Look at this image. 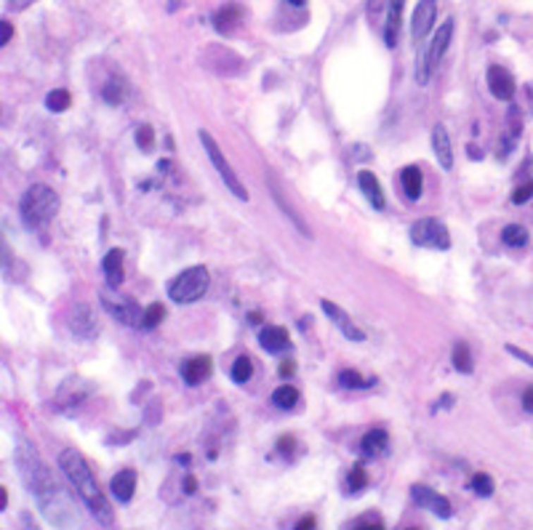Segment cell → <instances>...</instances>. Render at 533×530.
Masks as SVG:
<instances>
[{
	"instance_id": "cell-17",
	"label": "cell",
	"mask_w": 533,
	"mask_h": 530,
	"mask_svg": "<svg viewBox=\"0 0 533 530\" xmlns=\"http://www.w3.org/2000/svg\"><path fill=\"white\" fill-rule=\"evenodd\" d=\"M360 453H363L365 458H381L389 453V434L387 429H381V426H374L371 432L363 434V440H360Z\"/></svg>"
},
{
	"instance_id": "cell-46",
	"label": "cell",
	"mask_w": 533,
	"mask_h": 530,
	"mask_svg": "<svg viewBox=\"0 0 533 530\" xmlns=\"http://www.w3.org/2000/svg\"><path fill=\"white\" fill-rule=\"evenodd\" d=\"M8 506V493H6V488H0V509H6Z\"/></svg>"
},
{
	"instance_id": "cell-45",
	"label": "cell",
	"mask_w": 533,
	"mask_h": 530,
	"mask_svg": "<svg viewBox=\"0 0 533 530\" xmlns=\"http://www.w3.org/2000/svg\"><path fill=\"white\" fill-rule=\"evenodd\" d=\"M437 405H440V408H451V405H453V395H443Z\"/></svg>"
},
{
	"instance_id": "cell-9",
	"label": "cell",
	"mask_w": 533,
	"mask_h": 530,
	"mask_svg": "<svg viewBox=\"0 0 533 530\" xmlns=\"http://www.w3.org/2000/svg\"><path fill=\"white\" fill-rule=\"evenodd\" d=\"M485 83H488V91H491L498 101H512L515 94H517L515 78H512V73H509L507 67H501V64H491V67H488Z\"/></svg>"
},
{
	"instance_id": "cell-36",
	"label": "cell",
	"mask_w": 533,
	"mask_h": 530,
	"mask_svg": "<svg viewBox=\"0 0 533 530\" xmlns=\"http://www.w3.org/2000/svg\"><path fill=\"white\" fill-rule=\"evenodd\" d=\"M350 528H365V525H376V528H384V519L379 517L376 512H365L363 517L352 519V522H347Z\"/></svg>"
},
{
	"instance_id": "cell-40",
	"label": "cell",
	"mask_w": 533,
	"mask_h": 530,
	"mask_svg": "<svg viewBox=\"0 0 533 530\" xmlns=\"http://www.w3.org/2000/svg\"><path fill=\"white\" fill-rule=\"evenodd\" d=\"M293 445H296V440H293V437H280V440H278V453H283V456H291Z\"/></svg>"
},
{
	"instance_id": "cell-41",
	"label": "cell",
	"mask_w": 533,
	"mask_h": 530,
	"mask_svg": "<svg viewBox=\"0 0 533 530\" xmlns=\"http://www.w3.org/2000/svg\"><path fill=\"white\" fill-rule=\"evenodd\" d=\"M133 437H136V432H125V434H109V437H107V445H115V443H118V445H121V443H128V440H133Z\"/></svg>"
},
{
	"instance_id": "cell-8",
	"label": "cell",
	"mask_w": 533,
	"mask_h": 530,
	"mask_svg": "<svg viewBox=\"0 0 533 530\" xmlns=\"http://www.w3.org/2000/svg\"><path fill=\"white\" fill-rule=\"evenodd\" d=\"M102 307L107 309V314H112L118 323L128 328H142V317L145 312L136 307L133 299L128 296H109V293H102Z\"/></svg>"
},
{
	"instance_id": "cell-50",
	"label": "cell",
	"mask_w": 533,
	"mask_h": 530,
	"mask_svg": "<svg viewBox=\"0 0 533 530\" xmlns=\"http://www.w3.org/2000/svg\"><path fill=\"white\" fill-rule=\"evenodd\" d=\"M176 461H179V464H184V467H187V464H190V456H187V453H184V456H176Z\"/></svg>"
},
{
	"instance_id": "cell-12",
	"label": "cell",
	"mask_w": 533,
	"mask_h": 530,
	"mask_svg": "<svg viewBox=\"0 0 533 530\" xmlns=\"http://www.w3.org/2000/svg\"><path fill=\"white\" fill-rule=\"evenodd\" d=\"M411 498L416 501V506L432 509L437 517L448 519L451 514H453V509H451L448 498H446V495H440L437 491H432V488H427V485H413V488H411Z\"/></svg>"
},
{
	"instance_id": "cell-31",
	"label": "cell",
	"mask_w": 533,
	"mask_h": 530,
	"mask_svg": "<svg viewBox=\"0 0 533 530\" xmlns=\"http://www.w3.org/2000/svg\"><path fill=\"white\" fill-rule=\"evenodd\" d=\"M376 378H363V376L357 374V371H339V386L341 389H368V386H374Z\"/></svg>"
},
{
	"instance_id": "cell-43",
	"label": "cell",
	"mask_w": 533,
	"mask_h": 530,
	"mask_svg": "<svg viewBox=\"0 0 533 530\" xmlns=\"http://www.w3.org/2000/svg\"><path fill=\"white\" fill-rule=\"evenodd\" d=\"M293 371H296V368H293V362H288V360L280 365V376H283V378H288V376H293Z\"/></svg>"
},
{
	"instance_id": "cell-26",
	"label": "cell",
	"mask_w": 533,
	"mask_h": 530,
	"mask_svg": "<svg viewBox=\"0 0 533 530\" xmlns=\"http://www.w3.org/2000/svg\"><path fill=\"white\" fill-rule=\"evenodd\" d=\"M451 362L459 374L470 376L474 371V360H472V352L467 347V341H456L453 344V352H451Z\"/></svg>"
},
{
	"instance_id": "cell-51",
	"label": "cell",
	"mask_w": 533,
	"mask_h": 530,
	"mask_svg": "<svg viewBox=\"0 0 533 530\" xmlns=\"http://www.w3.org/2000/svg\"><path fill=\"white\" fill-rule=\"evenodd\" d=\"M176 8H179V0H171V3H169V11H176Z\"/></svg>"
},
{
	"instance_id": "cell-28",
	"label": "cell",
	"mask_w": 533,
	"mask_h": 530,
	"mask_svg": "<svg viewBox=\"0 0 533 530\" xmlns=\"http://www.w3.org/2000/svg\"><path fill=\"white\" fill-rule=\"evenodd\" d=\"M251 376H254V360H251L248 355H240L238 360L232 362L230 378L235 381V384H248V381H251Z\"/></svg>"
},
{
	"instance_id": "cell-21",
	"label": "cell",
	"mask_w": 533,
	"mask_h": 530,
	"mask_svg": "<svg viewBox=\"0 0 533 530\" xmlns=\"http://www.w3.org/2000/svg\"><path fill=\"white\" fill-rule=\"evenodd\" d=\"M357 187H360V192L365 195V200L374 205L376 211H384L387 200H384L381 184H379V179L374 176V171H360V173H357Z\"/></svg>"
},
{
	"instance_id": "cell-34",
	"label": "cell",
	"mask_w": 533,
	"mask_h": 530,
	"mask_svg": "<svg viewBox=\"0 0 533 530\" xmlns=\"http://www.w3.org/2000/svg\"><path fill=\"white\" fill-rule=\"evenodd\" d=\"M531 197H533V179H528V181H522V184L515 187V192H512V205H525Z\"/></svg>"
},
{
	"instance_id": "cell-35",
	"label": "cell",
	"mask_w": 533,
	"mask_h": 530,
	"mask_svg": "<svg viewBox=\"0 0 533 530\" xmlns=\"http://www.w3.org/2000/svg\"><path fill=\"white\" fill-rule=\"evenodd\" d=\"M136 144H139V149H145V152L152 149V144H155V131H152V125H139V128H136Z\"/></svg>"
},
{
	"instance_id": "cell-30",
	"label": "cell",
	"mask_w": 533,
	"mask_h": 530,
	"mask_svg": "<svg viewBox=\"0 0 533 530\" xmlns=\"http://www.w3.org/2000/svg\"><path fill=\"white\" fill-rule=\"evenodd\" d=\"M470 491H474V493L480 495V498H491V495H494V491H496V482H494V477H491V474H485V472H477V474H472V480H470Z\"/></svg>"
},
{
	"instance_id": "cell-48",
	"label": "cell",
	"mask_w": 533,
	"mask_h": 530,
	"mask_svg": "<svg viewBox=\"0 0 533 530\" xmlns=\"http://www.w3.org/2000/svg\"><path fill=\"white\" fill-rule=\"evenodd\" d=\"M467 149H470V157H472V160H477V157H483V152H477V147L470 144Z\"/></svg>"
},
{
	"instance_id": "cell-39",
	"label": "cell",
	"mask_w": 533,
	"mask_h": 530,
	"mask_svg": "<svg viewBox=\"0 0 533 530\" xmlns=\"http://www.w3.org/2000/svg\"><path fill=\"white\" fill-rule=\"evenodd\" d=\"M13 37V27L8 19H0V46H8Z\"/></svg>"
},
{
	"instance_id": "cell-37",
	"label": "cell",
	"mask_w": 533,
	"mask_h": 530,
	"mask_svg": "<svg viewBox=\"0 0 533 530\" xmlns=\"http://www.w3.org/2000/svg\"><path fill=\"white\" fill-rule=\"evenodd\" d=\"M507 352L512 355V357H517L520 362H525L528 368H533V355H531V352L520 350V347H515V344H507Z\"/></svg>"
},
{
	"instance_id": "cell-23",
	"label": "cell",
	"mask_w": 533,
	"mask_h": 530,
	"mask_svg": "<svg viewBox=\"0 0 533 530\" xmlns=\"http://www.w3.org/2000/svg\"><path fill=\"white\" fill-rule=\"evenodd\" d=\"M102 272L107 278L109 288H118L123 283V251L121 248H112V251L104 253L102 259Z\"/></svg>"
},
{
	"instance_id": "cell-49",
	"label": "cell",
	"mask_w": 533,
	"mask_h": 530,
	"mask_svg": "<svg viewBox=\"0 0 533 530\" xmlns=\"http://www.w3.org/2000/svg\"><path fill=\"white\" fill-rule=\"evenodd\" d=\"M288 6H293V8H304V6H307V0H288Z\"/></svg>"
},
{
	"instance_id": "cell-47",
	"label": "cell",
	"mask_w": 533,
	"mask_h": 530,
	"mask_svg": "<svg viewBox=\"0 0 533 530\" xmlns=\"http://www.w3.org/2000/svg\"><path fill=\"white\" fill-rule=\"evenodd\" d=\"M248 323H251V326H259V323H262V314L251 312V314H248Z\"/></svg>"
},
{
	"instance_id": "cell-10",
	"label": "cell",
	"mask_w": 533,
	"mask_h": 530,
	"mask_svg": "<svg viewBox=\"0 0 533 530\" xmlns=\"http://www.w3.org/2000/svg\"><path fill=\"white\" fill-rule=\"evenodd\" d=\"M437 19V0H419L416 3V11L411 16V35L413 40H424Z\"/></svg>"
},
{
	"instance_id": "cell-18",
	"label": "cell",
	"mask_w": 533,
	"mask_h": 530,
	"mask_svg": "<svg viewBox=\"0 0 533 530\" xmlns=\"http://www.w3.org/2000/svg\"><path fill=\"white\" fill-rule=\"evenodd\" d=\"M403 8L405 0H389L387 3V25H384V46L395 49L400 40V25H403Z\"/></svg>"
},
{
	"instance_id": "cell-22",
	"label": "cell",
	"mask_w": 533,
	"mask_h": 530,
	"mask_svg": "<svg viewBox=\"0 0 533 530\" xmlns=\"http://www.w3.org/2000/svg\"><path fill=\"white\" fill-rule=\"evenodd\" d=\"M400 187L408 200H419L422 197V190H424V176H422V168L419 166H405L400 171Z\"/></svg>"
},
{
	"instance_id": "cell-38",
	"label": "cell",
	"mask_w": 533,
	"mask_h": 530,
	"mask_svg": "<svg viewBox=\"0 0 533 530\" xmlns=\"http://www.w3.org/2000/svg\"><path fill=\"white\" fill-rule=\"evenodd\" d=\"M520 405H522V410H525L528 416H533V384H528L525 389H522Z\"/></svg>"
},
{
	"instance_id": "cell-4",
	"label": "cell",
	"mask_w": 533,
	"mask_h": 530,
	"mask_svg": "<svg viewBox=\"0 0 533 530\" xmlns=\"http://www.w3.org/2000/svg\"><path fill=\"white\" fill-rule=\"evenodd\" d=\"M208 285H211V278L206 266H187L169 283V299L176 304H195L197 299H203Z\"/></svg>"
},
{
	"instance_id": "cell-29",
	"label": "cell",
	"mask_w": 533,
	"mask_h": 530,
	"mask_svg": "<svg viewBox=\"0 0 533 530\" xmlns=\"http://www.w3.org/2000/svg\"><path fill=\"white\" fill-rule=\"evenodd\" d=\"M347 488H350L352 495H360L368 488V472H365L363 464H355L347 474Z\"/></svg>"
},
{
	"instance_id": "cell-24",
	"label": "cell",
	"mask_w": 533,
	"mask_h": 530,
	"mask_svg": "<svg viewBox=\"0 0 533 530\" xmlns=\"http://www.w3.org/2000/svg\"><path fill=\"white\" fill-rule=\"evenodd\" d=\"M501 242L507 245L509 251H522V248H528L531 235H528V229L522 227V224H507V227L501 229Z\"/></svg>"
},
{
	"instance_id": "cell-19",
	"label": "cell",
	"mask_w": 533,
	"mask_h": 530,
	"mask_svg": "<svg viewBox=\"0 0 533 530\" xmlns=\"http://www.w3.org/2000/svg\"><path fill=\"white\" fill-rule=\"evenodd\" d=\"M109 491H112V498H115L118 504H128L133 498V491H136V472L121 469L109 480Z\"/></svg>"
},
{
	"instance_id": "cell-42",
	"label": "cell",
	"mask_w": 533,
	"mask_h": 530,
	"mask_svg": "<svg viewBox=\"0 0 533 530\" xmlns=\"http://www.w3.org/2000/svg\"><path fill=\"white\" fill-rule=\"evenodd\" d=\"M195 491H197V480H195L192 474H187V477H184V493L192 495Z\"/></svg>"
},
{
	"instance_id": "cell-13",
	"label": "cell",
	"mask_w": 533,
	"mask_h": 530,
	"mask_svg": "<svg viewBox=\"0 0 533 530\" xmlns=\"http://www.w3.org/2000/svg\"><path fill=\"white\" fill-rule=\"evenodd\" d=\"M211 357L208 355H195V357H187V360L179 365V374H182V381L187 386H200L211 376Z\"/></svg>"
},
{
	"instance_id": "cell-11",
	"label": "cell",
	"mask_w": 533,
	"mask_h": 530,
	"mask_svg": "<svg viewBox=\"0 0 533 530\" xmlns=\"http://www.w3.org/2000/svg\"><path fill=\"white\" fill-rule=\"evenodd\" d=\"M320 309H323V312H326L328 317H331V323L339 328L341 336H344V338H350V341H355V344H360V341H365V333H363V331H360L357 326H355V320H352L350 314L344 312L341 307H336L333 302H328V299H323V302H320Z\"/></svg>"
},
{
	"instance_id": "cell-27",
	"label": "cell",
	"mask_w": 533,
	"mask_h": 530,
	"mask_svg": "<svg viewBox=\"0 0 533 530\" xmlns=\"http://www.w3.org/2000/svg\"><path fill=\"white\" fill-rule=\"evenodd\" d=\"M296 402H299V389H296V386L283 384L272 392V405H275V408L291 410V408H296Z\"/></svg>"
},
{
	"instance_id": "cell-14",
	"label": "cell",
	"mask_w": 533,
	"mask_h": 530,
	"mask_svg": "<svg viewBox=\"0 0 533 530\" xmlns=\"http://www.w3.org/2000/svg\"><path fill=\"white\" fill-rule=\"evenodd\" d=\"M70 331H73L80 341H91V338L99 333L97 320H94V312H91L88 304H75L73 317H70Z\"/></svg>"
},
{
	"instance_id": "cell-7",
	"label": "cell",
	"mask_w": 533,
	"mask_h": 530,
	"mask_svg": "<svg viewBox=\"0 0 533 530\" xmlns=\"http://www.w3.org/2000/svg\"><path fill=\"white\" fill-rule=\"evenodd\" d=\"M411 242L419 248H432V251H448L451 248V232L448 227L435 216L419 218L411 227Z\"/></svg>"
},
{
	"instance_id": "cell-3",
	"label": "cell",
	"mask_w": 533,
	"mask_h": 530,
	"mask_svg": "<svg viewBox=\"0 0 533 530\" xmlns=\"http://www.w3.org/2000/svg\"><path fill=\"white\" fill-rule=\"evenodd\" d=\"M59 195L51 190L49 184H32L19 203V214L27 229H43L51 218L59 214Z\"/></svg>"
},
{
	"instance_id": "cell-5",
	"label": "cell",
	"mask_w": 533,
	"mask_h": 530,
	"mask_svg": "<svg viewBox=\"0 0 533 530\" xmlns=\"http://www.w3.org/2000/svg\"><path fill=\"white\" fill-rule=\"evenodd\" d=\"M451 37H453V19H446L443 25L437 27V32H435V37H432V43H429V49H427L424 54L416 59V83H419V85L429 83L432 70L440 64L443 54L448 51Z\"/></svg>"
},
{
	"instance_id": "cell-25",
	"label": "cell",
	"mask_w": 533,
	"mask_h": 530,
	"mask_svg": "<svg viewBox=\"0 0 533 530\" xmlns=\"http://www.w3.org/2000/svg\"><path fill=\"white\" fill-rule=\"evenodd\" d=\"M125 97H128V83L123 80V78H109L107 83L102 85V99L107 101V104H123L125 101Z\"/></svg>"
},
{
	"instance_id": "cell-15",
	"label": "cell",
	"mask_w": 533,
	"mask_h": 530,
	"mask_svg": "<svg viewBox=\"0 0 533 530\" xmlns=\"http://www.w3.org/2000/svg\"><path fill=\"white\" fill-rule=\"evenodd\" d=\"M211 22H214V30L219 35H232L243 22V6L240 3H224L221 8L214 11Z\"/></svg>"
},
{
	"instance_id": "cell-6",
	"label": "cell",
	"mask_w": 533,
	"mask_h": 530,
	"mask_svg": "<svg viewBox=\"0 0 533 530\" xmlns=\"http://www.w3.org/2000/svg\"><path fill=\"white\" fill-rule=\"evenodd\" d=\"M197 139H200V144H203V149H206V155H208V160L214 163V168H216V173H219V179L224 181V187L230 190L238 200H248V192H245V187H243V181L238 179V173L232 171V166H230V160L224 157V152L219 149V144L214 142V136L208 131H200L197 133Z\"/></svg>"
},
{
	"instance_id": "cell-20",
	"label": "cell",
	"mask_w": 533,
	"mask_h": 530,
	"mask_svg": "<svg viewBox=\"0 0 533 530\" xmlns=\"http://www.w3.org/2000/svg\"><path fill=\"white\" fill-rule=\"evenodd\" d=\"M432 152H435L440 168L443 171L453 168V147H451V136L443 125H435V128H432Z\"/></svg>"
},
{
	"instance_id": "cell-32",
	"label": "cell",
	"mask_w": 533,
	"mask_h": 530,
	"mask_svg": "<svg viewBox=\"0 0 533 530\" xmlns=\"http://www.w3.org/2000/svg\"><path fill=\"white\" fill-rule=\"evenodd\" d=\"M73 104V97L67 88H54L49 97H46V107L49 112H64V109Z\"/></svg>"
},
{
	"instance_id": "cell-16",
	"label": "cell",
	"mask_w": 533,
	"mask_h": 530,
	"mask_svg": "<svg viewBox=\"0 0 533 530\" xmlns=\"http://www.w3.org/2000/svg\"><path fill=\"white\" fill-rule=\"evenodd\" d=\"M259 344L262 350L269 352V355H283V352L291 350V338H288V331L283 326H264L259 331Z\"/></svg>"
},
{
	"instance_id": "cell-33",
	"label": "cell",
	"mask_w": 533,
	"mask_h": 530,
	"mask_svg": "<svg viewBox=\"0 0 533 530\" xmlns=\"http://www.w3.org/2000/svg\"><path fill=\"white\" fill-rule=\"evenodd\" d=\"M163 317H166V307H163L160 302L149 304V307L145 309V317H142V328H145V331H152V328L160 326Z\"/></svg>"
},
{
	"instance_id": "cell-1",
	"label": "cell",
	"mask_w": 533,
	"mask_h": 530,
	"mask_svg": "<svg viewBox=\"0 0 533 530\" xmlns=\"http://www.w3.org/2000/svg\"><path fill=\"white\" fill-rule=\"evenodd\" d=\"M13 464L19 469V477L25 482V488L32 493V498L37 501L40 512L51 519L61 525L64 522V512L67 509V495L61 491L59 480L54 477V472L46 467V461L37 456V450L27 440H16V450H13Z\"/></svg>"
},
{
	"instance_id": "cell-44",
	"label": "cell",
	"mask_w": 533,
	"mask_h": 530,
	"mask_svg": "<svg viewBox=\"0 0 533 530\" xmlns=\"http://www.w3.org/2000/svg\"><path fill=\"white\" fill-rule=\"evenodd\" d=\"M304 528H315V517H302L296 522V530H304Z\"/></svg>"
},
{
	"instance_id": "cell-2",
	"label": "cell",
	"mask_w": 533,
	"mask_h": 530,
	"mask_svg": "<svg viewBox=\"0 0 533 530\" xmlns=\"http://www.w3.org/2000/svg\"><path fill=\"white\" fill-rule=\"evenodd\" d=\"M59 469L67 477L70 488L75 491V495L88 506V512L102 522V525H112V506H109L107 495L99 491V482L94 477L91 467L85 464V458L75 450V448H64L59 453Z\"/></svg>"
}]
</instances>
